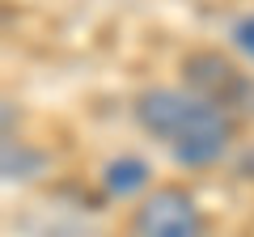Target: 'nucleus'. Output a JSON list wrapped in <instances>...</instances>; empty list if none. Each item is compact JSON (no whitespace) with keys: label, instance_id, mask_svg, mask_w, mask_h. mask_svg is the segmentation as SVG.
Wrapping results in <instances>:
<instances>
[{"label":"nucleus","instance_id":"1","mask_svg":"<svg viewBox=\"0 0 254 237\" xmlns=\"http://www.w3.org/2000/svg\"><path fill=\"white\" fill-rule=\"evenodd\" d=\"M131 118L182 170H208L233 144V110L190 85H148L131 98Z\"/></svg>","mask_w":254,"mask_h":237},{"label":"nucleus","instance_id":"2","mask_svg":"<svg viewBox=\"0 0 254 237\" xmlns=\"http://www.w3.org/2000/svg\"><path fill=\"white\" fill-rule=\"evenodd\" d=\"M127 237H208V212L182 182H157L131 208Z\"/></svg>","mask_w":254,"mask_h":237},{"label":"nucleus","instance_id":"3","mask_svg":"<svg viewBox=\"0 0 254 237\" xmlns=\"http://www.w3.org/2000/svg\"><path fill=\"white\" fill-rule=\"evenodd\" d=\"M182 72H187V85H190L195 93L220 102L225 110H233L237 98H242V93H250L246 72L233 64V59L216 55V51H195V55H187V59H182Z\"/></svg>","mask_w":254,"mask_h":237},{"label":"nucleus","instance_id":"4","mask_svg":"<svg viewBox=\"0 0 254 237\" xmlns=\"http://www.w3.org/2000/svg\"><path fill=\"white\" fill-rule=\"evenodd\" d=\"M153 165L144 161L140 153H119L102 165V195L106 199H119V203H140L148 191H153Z\"/></svg>","mask_w":254,"mask_h":237},{"label":"nucleus","instance_id":"5","mask_svg":"<svg viewBox=\"0 0 254 237\" xmlns=\"http://www.w3.org/2000/svg\"><path fill=\"white\" fill-rule=\"evenodd\" d=\"M30 237H102V233L76 212H47L43 225H34Z\"/></svg>","mask_w":254,"mask_h":237},{"label":"nucleus","instance_id":"6","mask_svg":"<svg viewBox=\"0 0 254 237\" xmlns=\"http://www.w3.org/2000/svg\"><path fill=\"white\" fill-rule=\"evenodd\" d=\"M229 43H233L237 55H246L254 64V13H242V17L229 26Z\"/></svg>","mask_w":254,"mask_h":237},{"label":"nucleus","instance_id":"7","mask_svg":"<svg viewBox=\"0 0 254 237\" xmlns=\"http://www.w3.org/2000/svg\"><path fill=\"white\" fill-rule=\"evenodd\" d=\"M233 237H242V233H233Z\"/></svg>","mask_w":254,"mask_h":237}]
</instances>
